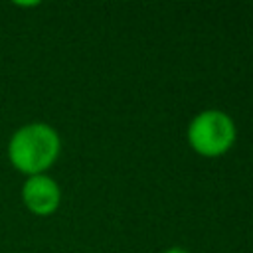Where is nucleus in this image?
Wrapping results in <instances>:
<instances>
[{
  "mask_svg": "<svg viewBox=\"0 0 253 253\" xmlns=\"http://www.w3.org/2000/svg\"><path fill=\"white\" fill-rule=\"evenodd\" d=\"M22 198L30 211L38 215H47L59 206V186L49 176L36 174L26 180L22 188Z\"/></svg>",
  "mask_w": 253,
  "mask_h": 253,
  "instance_id": "nucleus-3",
  "label": "nucleus"
},
{
  "mask_svg": "<svg viewBox=\"0 0 253 253\" xmlns=\"http://www.w3.org/2000/svg\"><path fill=\"white\" fill-rule=\"evenodd\" d=\"M59 154V136L45 123H32L18 128L8 144L10 162L30 176L49 168Z\"/></svg>",
  "mask_w": 253,
  "mask_h": 253,
  "instance_id": "nucleus-1",
  "label": "nucleus"
},
{
  "mask_svg": "<svg viewBox=\"0 0 253 253\" xmlns=\"http://www.w3.org/2000/svg\"><path fill=\"white\" fill-rule=\"evenodd\" d=\"M188 140L202 156H219L227 152L235 140V125L221 111H204L188 126Z\"/></svg>",
  "mask_w": 253,
  "mask_h": 253,
  "instance_id": "nucleus-2",
  "label": "nucleus"
},
{
  "mask_svg": "<svg viewBox=\"0 0 253 253\" xmlns=\"http://www.w3.org/2000/svg\"><path fill=\"white\" fill-rule=\"evenodd\" d=\"M164 253H188V251L182 249V247H170V249H166Z\"/></svg>",
  "mask_w": 253,
  "mask_h": 253,
  "instance_id": "nucleus-4",
  "label": "nucleus"
}]
</instances>
